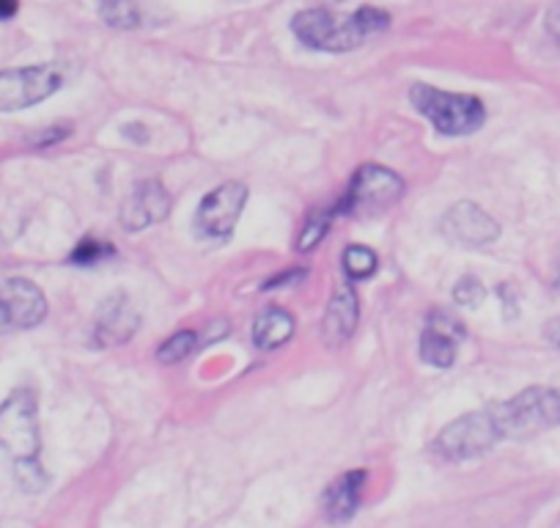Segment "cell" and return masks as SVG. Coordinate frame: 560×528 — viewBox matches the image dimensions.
<instances>
[{"label": "cell", "instance_id": "obj_2", "mask_svg": "<svg viewBox=\"0 0 560 528\" xmlns=\"http://www.w3.org/2000/svg\"><path fill=\"white\" fill-rule=\"evenodd\" d=\"M409 102L420 116L429 118L440 136H472L487 122V107L476 94H454L427 83H415L409 89Z\"/></svg>", "mask_w": 560, "mask_h": 528}, {"label": "cell", "instance_id": "obj_11", "mask_svg": "<svg viewBox=\"0 0 560 528\" xmlns=\"http://www.w3.org/2000/svg\"><path fill=\"white\" fill-rule=\"evenodd\" d=\"M174 209V198L165 191V185L160 180H143L132 187L127 198L121 204V226L127 231H140L147 226L160 223L165 220Z\"/></svg>", "mask_w": 560, "mask_h": 528}, {"label": "cell", "instance_id": "obj_24", "mask_svg": "<svg viewBox=\"0 0 560 528\" xmlns=\"http://www.w3.org/2000/svg\"><path fill=\"white\" fill-rule=\"evenodd\" d=\"M305 276H308V273L300 271V267H294V271H287V273H280V276L269 278V282L264 284V289H287V287H294V284L303 282Z\"/></svg>", "mask_w": 560, "mask_h": 528}, {"label": "cell", "instance_id": "obj_28", "mask_svg": "<svg viewBox=\"0 0 560 528\" xmlns=\"http://www.w3.org/2000/svg\"><path fill=\"white\" fill-rule=\"evenodd\" d=\"M544 336H547V342L552 344V347L560 349V317H555V320H549L547 325H544Z\"/></svg>", "mask_w": 560, "mask_h": 528}, {"label": "cell", "instance_id": "obj_30", "mask_svg": "<svg viewBox=\"0 0 560 528\" xmlns=\"http://www.w3.org/2000/svg\"><path fill=\"white\" fill-rule=\"evenodd\" d=\"M558 284H560V264H558Z\"/></svg>", "mask_w": 560, "mask_h": 528}, {"label": "cell", "instance_id": "obj_1", "mask_svg": "<svg viewBox=\"0 0 560 528\" xmlns=\"http://www.w3.org/2000/svg\"><path fill=\"white\" fill-rule=\"evenodd\" d=\"M390 28V14L376 7H360L358 12L332 14L330 9H305L294 14L292 31L308 50L347 53L358 50L369 36Z\"/></svg>", "mask_w": 560, "mask_h": 528}, {"label": "cell", "instance_id": "obj_7", "mask_svg": "<svg viewBox=\"0 0 560 528\" xmlns=\"http://www.w3.org/2000/svg\"><path fill=\"white\" fill-rule=\"evenodd\" d=\"M404 196V182L396 171L385 169V165L369 163L352 176L347 193L341 202L336 204L338 215H374L382 213L385 207L396 204Z\"/></svg>", "mask_w": 560, "mask_h": 528}, {"label": "cell", "instance_id": "obj_13", "mask_svg": "<svg viewBox=\"0 0 560 528\" xmlns=\"http://www.w3.org/2000/svg\"><path fill=\"white\" fill-rule=\"evenodd\" d=\"M138 328L140 314L132 300L124 292H113L96 314L94 344L96 347H121L138 333Z\"/></svg>", "mask_w": 560, "mask_h": 528}, {"label": "cell", "instance_id": "obj_6", "mask_svg": "<svg viewBox=\"0 0 560 528\" xmlns=\"http://www.w3.org/2000/svg\"><path fill=\"white\" fill-rule=\"evenodd\" d=\"M67 83L63 64H36L0 72V113L39 105Z\"/></svg>", "mask_w": 560, "mask_h": 528}, {"label": "cell", "instance_id": "obj_29", "mask_svg": "<svg viewBox=\"0 0 560 528\" xmlns=\"http://www.w3.org/2000/svg\"><path fill=\"white\" fill-rule=\"evenodd\" d=\"M18 9H20L18 0H0V23L12 20L14 14H18Z\"/></svg>", "mask_w": 560, "mask_h": 528}, {"label": "cell", "instance_id": "obj_10", "mask_svg": "<svg viewBox=\"0 0 560 528\" xmlns=\"http://www.w3.org/2000/svg\"><path fill=\"white\" fill-rule=\"evenodd\" d=\"M445 240H451L454 245L462 248H483L492 245L500 237V226L487 209H481L472 202H459L443 215V223H440Z\"/></svg>", "mask_w": 560, "mask_h": 528}, {"label": "cell", "instance_id": "obj_8", "mask_svg": "<svg viewBox=\"0 0 560 528\" xmlns=\"http://www.w3.org/2000/svg\"><path fill=\"white\" fill-rule=\"evenodd\" d=\"M247 202V187L242 182H223L220 187L209 191L201 198L192 218V229L201 242H212V245H223L231 240L240 220L242 209Z\"/></svg>", "mask_w": 560, "mask_h": 528}, {"label": "cell", "instance_id": "obj_12", "mask_svg": "<svg viewBox=\"0 0 560 528\" xmlns=\"http://www.w3.org/2000/svg\"><path fill=\"white\" fill-rule=\"evenodd\" d=\"M465 338V325L448 311L438 309L429 314L427 331L420 333V358L429 366L448 369L456 360V347Z\"/></svg>", "mask_w": 560, "mask_h": 528}, {"label": "cell", "instance_id": "obj_25", "mask_svg": "<svg viewBox=\"0 0 560 528\" xmlns=\"http://www.w3.org/2000/svg\"><path fill=\"white\" fill-rule=\"evenodd\" d=\"M544 31H547L549 39L560 47V0L552 3V7L547 9V14H544Z\"/></svg>", "mask_w": 560, "mask_h": 528}, {"label": "cell", "instance_id": "obj_9", "mask_svg": "<svg viewBox=\"0 0 560 528\" xmlns=\"http://www.w3.org/2000/svg\"><path fill=\"white\" fill-rule=\"evenodd\" d=\"M47 317V298L28 278H9L0 287V336L12 331H31Z\"/></svg>", "mask_w": 560, "mask_h": 528}, {"label": "cell", "instance_id": "obj_22", "mask_svg": "<svg viewBox=\"0 0 560 528\" xmlns=\"http://www.w3.org/2000/svg\"><path fill=\"white\" fill-rule=\"evenodd\" d=\"M454 300H456V306H462V309H478V306L487 300V287L481 284V278L465 276L456 282Z\"/></svg>", "mask_w": 560, "mask_h": 528}, {"label": "cell", "instance_id": "obj_26", "mask_svg": "<svg viewBox=\"0 0 560 528\" xmlns=\"http://www.w3.org/2000/svg\"><path fill=\"white\" fill-rule=\"evenodd\" d=\"M69 136V127H52V129H45L42 136L34 138V147H47V144H56V141H63V138Z\"/></svg>", "mask_w": 560, "mask_h": 528}, {"label": "cell", "instance_id": "obj_19", "mask_svg": "<svg viewBox=\"0 0 560 528\" xmlns=\"http://www.w3.org/2000/svg\"><path fill=\"white\" fill-rule=\"evenodd\" d=\"M336 207H327V209H316V213L308 215V220L303 223V231L298 237V251L308 253L325 240V234L330 231L332 218H336Z\"/></svg>", "mask_w": 560, "mask_h": 528}, {"label": "cell", "instance_id": "obj_21", "mask_svg": "<svg viewBox=\"0 0 560 528\" xmlns=\"http://www.w3.org/2000/svg\"><path fill=\"white\" fill-rule=\"evenodd\" d=\"M196 347H198L196 331L185 328V331H176L174 336L165 338V342L160 344L158 358L160 364H182V360H185Z\"/></svg>", "mask_w": 560, "mask_h": 528}, {"label": "cell", "instance_id": "obj_17", "mask_svg": "<svg viewBox=\"0 0 560 528\" xmlns=\"http://www.w3.org/2000/svg\"><path fill=\"white\" fill-rule=\"evenodd\" d=\"M102 23L116 31H132L140 25V12L135 0H100Z\"/></svg>", "mask_w": 560, "mask_h": 528}, {"label": "cell", "instance_id": "obj_18", "mask_svg": "<svg viewBox=\"0 0 560 528\" xmlns=\"http://www.w3.org/2000/svg\"><path fill=\"white\" fill-rule=\"evenodd\" d=\"M376 253L365 245H349L347 251L341 253V267L347 273L349 282H363V278L374 276L376 273Z\"/></svg>", "mask_w": 560, "mask_h": 528}, {"label": "cell", "instance_id": "obj_23", "mask_svg": "<svg viewBox=\"0 0 560 528\" xmlns=\"http://www.w3.org/2000/svg\"><path fill=\"white\" fill-rule=\"evenodd\" d=\"M14 477H18V484L25 490V493H42L47 487V473L42 468V462H18L14 466Z\"/></svg>", "mask_w": 560, "mask_h": 528}, {"label": "cell", "instance_id": "obj_3", "mask_svg": "<svg viewBox=\"0 0 560 528\" xmlns=\"http://www.w3.org/2000/svg\"><path fill=\"white\" fill-rule=\"evenodd\" d=\"M503 440L530 438L560 424V388L530 386L511 400L492 405Z\"/></svg>", "mask_w": 560, "mask_h": 528}, {"label": "cell", "instance_id": "obj_27", "mask_svg": "<svg viewBox=\"0 0 560 528\" xmlns=\"http://www.w3.org/2000/svg\"><path fill=\"white\" fill-rule=\"evenodd\" d=\"M121 133L127 138H132V141H138V144L149 141V133H147V127H143V124H124Z\"/></svg>", "mask_w": 560, "mask_h": 528}, {"label": "cell", "instance_id": "obj_14", "mask_svg": "<svg viewBox=\"0 0 560 528\" xmlns=\"http://www.w3.org/2000/svg\"><path fill=\"white\" fill-rule=\"evenodd\" d=\"M365 484H369V471L358 468V471L341 473V477L322 493V512H325L330 526H341V523H349L358 515Z\"/></svg>", "mask_w": 560, "mask_h": 528}, {"label": "cell", "instance_id": "obj_20", "mask_svg": "<svg viewBox=\"0 0 560 528\" xmlns=\"http://www.w3.org/2000/svg\"><path fill=\"white\" fill-rule=\"evenodd\" d=\"M116 256V248L107 240H96V237H83V240L74 245V251L69 253V262L78 264V267H94V264L105 262V259Z\"/></svg>", "mask_w": 560, "mask_h": 528}, {"label": "cell", "instance_id": "obj_5", "mask_svg": "<svg viewBox=\"0 0 560 528\" xmlns=\"http://www.w3.org/2000/svg\"><path fill=\"white\" fill-rule=\"evenodd\" d=\"M500 440H503V435H500L498 418H494L492 405H489L483 408V411L467 413V416L451 422L448 427L434 438L432 451L448 462H462L487 455V451L492 449V446H498Z\"/></svg>", "mask_w": 560, "mask_h": 528}, {"label": "cell", "instance_id": "obj_16", "mask_svg": "<svg viewBox=\"0 0 560 528\" xmlns=\"http://www.w3.org/2000/svg\"><path fill=\"white\" fill-rule=\"evenodd\" d=\"M294 336V317L280 306H269L253 322V344L261 353H272V349L283 347L289 338Z\"/></svg>", "mask_w": 560, "mask_h": 528}, {"label": "cell", "instance_id": "obj_15", "mask_svg": "<svg viewBox=\"0 0 560 528\" xmlns=\"http://www.w3.org/2000/svg\"><path fill=\"white\" fill-rule=\"evenodd\" d=\"M358 295H354L352 287H338L336 295L330 298L325 317H322V336L327 338V344L338 347V344H343L354 331H358Z\"/></svg>", "mask_w": 560, "mask_h": 528}, {"label": "cell", "instance_id": "obj_4", "mask_svg": "<svg viewBox=\"0 0 560 528\" xmlns=\"http://www.w3.org/2000/svg\"><path fill=\"white\" fill-rule=\"evenodd\" d=\"M0 449L12 457L14 466L39 460V405L28 388H18L0 405Z\"/></svg>", "mask_w": 560, "mask_h": 528}]
</instances>
